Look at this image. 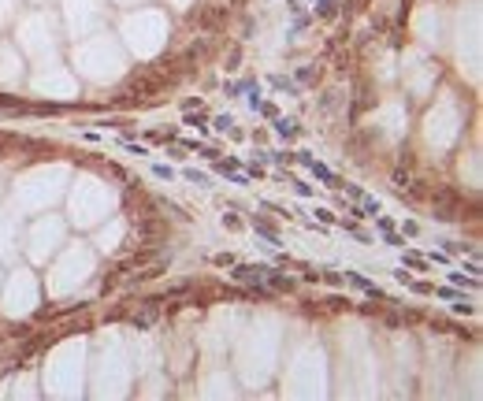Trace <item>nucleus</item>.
Wrapping results in <instances>:
<instances>
[{
	"label": "nucleus",
	"mask_w": 483,
	"mask_h": 401,
	"mask_svg": "<svg viewBox=\"0 0 483 401\" xmlns=\"http://www.w3.org/2000/svg\"><path fill=\"white\" fill-rule=\"evenodd\" d=\"M342 282H350V286H357V290H364L368 297H383V290L372 279H364V275H357V271H346V275H342Z\"/></svg>",
	"instance_id": "1"
},
{
	"label": "nucleus",
	"mask_w": 483,
	"mask_h": 401,
	"mask_svg": "<svg viewBox=\"0 0 483 401\" xmlns=\"http://www.w3.org/2000/svg\"><path fill=\"white\" fill-rule=\"evenodd\" d=\"M249 223H253V231H257L260 238H268L272 245H279V242H283V238H279V227H275L272 219H264V216H253V219H249Z\"/></svg>",
	"instance_id": "2"
},
{
	"label": "nucleus",
	"mask_w": 483,
	"mask_h": 401,
	"mask_svg": "<svg viewBox=\"0 0 483 401\" xmlns=\"http://www.w3.org/2000/svg\"><path fill=\"white\" fill-rule=\"evenodd\" d=\"M305 167H308V171H313V179H320L323 186H342V179H338V175H335V171H327V167L320 164V160H316V156H313V160H308V164H305Z\"/></svg>",
	"instance_id": "3"
},
{
	"label": "nucleus",
	"mask_w": 483,
	"mask_h": 401,
	"mask_svg": "<svg viewBox=\"0 0 483 401\" xmlns=\"http://www.w3.org/2000/svg\"><path fill=\"white\" fill-rule=\"evenodd\" d=\"M298 130H301L298 119H279V116H275V134L283 138V141H286V138H298Z\"/></svg>",
	"instance_id": "4"
},
{
	"label": "nucleus",
	"mask_w": 483,
	"mask_h": 401,
	"mask_svg": "<svg viewBox=\"0 0 483 401\" xmlns=\"http://www.w3.org/2000/svg\"><path fill=\"white\" fill-rule=\"evenodd\" d=\"M450 282L461 290H479V275H465V271H450Z\"/></svg>",
	"instance_id": "5"
},
{
	"label": "nucleus",
	"mask_w": 483,
	"mask_h": 401,
	"mask_svg": "<svg viewBox=\"0 0 483 401\" xmlns=\"http://www.w3.org/2000/svg\"><path fill=\"white\" fill-rule=\"evenodd\" d=\"M238 167H242L238 156H220V164H216V171H220V175H238Z\"/></svg>",
	"instance_id": "6"
},
{
	"label": "nucleus",
	"mask_w": 483,
	"mask_h": 401,
	"mask_svg": "<svg viewBox=\"0 0 483 401\" xmlns=\"http://www.w3.org/2000/svg\"><path fill=\"white\" fill-rule=\"evenodd\" d=\"M401 260L409 264V268H416V271H424V253H420V249H405Z\"/></svg>",
	"instance_id": "7"
},
{
	"label": "nucleus",
	"mask_w": 483,
	"mask_h": 401,
	"mask_svg": "<svg viewBox=\"0 0 483 401\" xmlns=\"http://www.w3.org/2000/svg\"><path fill=\"white\" fill-rule=\"evenodd\" d=\"M335 11H338V0H316V15L320 19H335Z\"/></svg>",
	"instance_id": "8"
},
{
	"label": "nucleus",
	"mask_w": 483,
	"mask_h": 401,
	"mask_svg": "<svg viewBox=\"0 0 483 401\" xmlns=\"http://www.w3.org/2000/svg\"><path fill=\"white\" fill-rule=\"evenodd\" d=\"M253 111H260V116H268V119H275V116H279V104H275V101H257Z\"/></svg>",
	"instance_id": "9"
},
{
	"label": "nucleus",
	"mask_w": 483,
	"mask_h": 401,
	"mask_svg": "<svg viewBox=\"0 0 483 401\" xmlns=\"http://www.w3.org/2000/svg\"><path fill=\"white\" fill-rule=\"evenodd\" d=\"M223 227L227 231H238V227H245V223H242V216L235 212V208H227V212H223Z\"/></svg>",
	"instance_id": "10"
},
{
	"label": "nucleus",
	"mask_w": 483,
	"mask_h": 401,
	"mask_svg": "<svg viewBox=\"0 0 483 401\" xmlns=\"http://www.w3.org/2000/svg\"><path fill=\"white\" fill-rule=\"evenodd\" d=\"M454 312H457V316H472V312H476V304H472V301H457V297H454Z\"/></svg>",
	"instance_id": "11"
},
{
	"label": "nucleus",
	"mask_w": 483,
	"mask_h": 401,
	"mask_svg": "<svg viewBox=\"0 0 483 401\" xmlns=\"http://www.w3.org/2000/svg\"><path fill=\"white\" fill-rule=\"evenodd\" d=\"M376 227H379L383 234H391V231H394V219H391V216H379V212H376Z\"/></svg>",
	"instance_id": "12"
},
{
	"label": "nucleus",
	"mask_w": 483,
	"mask_h": 401,
	"mask_svg": "<svg viewBox=\"0 0 483 401\" xmlns=\"http://www.w3.org/2000/svg\"><path fill=\"white\" fill-rule=\"evenodd\" d=\"M409 286H413L416 294H435V286L431 282H420V279H409Z\"/></svg>",
	"instance_id": "13"
},
{
	"label": "nucleus",
	"mask_w": 483,
	"mask_h": 401,
	"mask_svg": "<svg viewBox=\"0 0 483 401\" xmlns=\"http://www.w3.org/2000/svg\"><path fill=\"white\" fill-rule=\"evenodd\" d=\"M439 245H442V249H454V253H472L465 242H450V238H446V242H439Z\"/></svg>",
	"instance_id": "14"
},
{
	"label": "nucleus",
	"mask_w": 483,
	"mask_h": 401,
	"mask_svg": "<svg viewBox=\"0 0 483 401\" xmlns=\"http://www.w3.org/2000/svg\"><path fill=\"white\" fill-rule=\"evenodd\" d=\"M301 86H308V82H316V67H301Z\"/></svg>",
	"instance_id": "15"
},
{
	"label": "nucleus",
	"mask_w": 483,
	"mask_h": 401,
	"mask_svg": "<svg viewBox=\"0 0 483 401\" xmlns=\"http://www.w3.org/2000/svg\"><path fill=\"white\" fill-rule=\"evenodd\" d=\"M313 219H320V223H335V212H331V208H316Z\"/></svg>",
	"instance_id": "16"
},
{
	"label": "nucleus",
	"mask_w": 483,
	"mask_h": 401,
	"mask_svg": "<svg viewBox=\"0 0 483 401\" xmlns=\"http://www.w3.org/2000/svg\"><path fill=\"white\" fill-rule=\"evenodd\" d=\"M186 179H190V182H197V186H208V179H205V175H201V171H194V167L186 171Z\"/></svg>",
	"instance_id": "17"
},
{
	"label": "nucleus",
	"mask_w": 483,
	"mask_h": 401,
	"mask_svg": "<svg viewBox=\"0 0 483 401\" xmlns=\"http://www.w3.org/2000/svg\"><path fill=\"white\" fill-rule=\"evenodd\" d=\"M212 126H216V130H230L235 123H230V116H216V123H212Z\"/></svg>",
	"instance_id": "18"
},
{
	"label": "nucleus",
	"mask_w": 483,
	"mask_h": 401,
	"mask_svg": "<svg viewBox=\"0 0 483 401\" xmlns=\"http://www.w3.org/2000/svg\"><path fill=\"white\" fill-rule=\"evenodd\" d=\"M361 201H364L361 212H368V216H376V212H379V201H372V197H361Z\"/></svg>",
	"instance_id": "19"
},
{
	"label": "nucleus",
	"mask_w": 483,
	"mask_h": 401,
	"mask_svg": "<svg viewBox=\"0 0 483 401\" xmlns=\"http://www.w3.org/2000/svg\"><path fill=\"white\" fill-rule=\"evenodd\" d=\"M294 189H298L301 197H313V186H308V182H298V179H294Z\"/></svg>",
	"instance_id": "20"
},
{
	"label": "nucleus",
	"mask_w": 483,
	"mask_h": 401,
	"mask_svg": "<svg viewBox=\"0 0 483 401\" xmlns=\"http://www.w3.org/2000/svg\"><path fill=\"white\" fill-rule=\"evenodd\" d=\"M394 182H398V186H409L413 179H409V171H394Z\"/></svg>",
	"instance_id": "21"
},
{
	"label": "nucleus",
	"mask_w": 483,
	"mask_h": 401,
	"mask_svg": "<svg viewBox=\"0 0 483 401\" xmlns=\"http://www.w3.org/2000/svg\"><path fill=\"white\" fill-rule=\"evenodd\" d=\"M216 264L227 268V264H235V256H230V253H220V256H216Z\"/></svg>",
	"instance_id": "22"
},
{
	"label": "nucleus",
	"mask_w": 483,
	"mask_h": 401,
	"mask_svg": "<svg viewBox=\"0 0 483 401\" xmlns=\"http://www.w3.org/2000/svg\"><path fill=\"white\" fill-rule=\"evenodd\" d=\"M286 4L294 8V15H305V0H286Z\"/></svg>",
	"instance_id": "23"
},
{
	"label": "nucleus",
	"mask_w": 483,
	"mask_h": 401,
	"mask_svg": "<svg viewBox=\"0 0 483 401\" xmlns=\"http://www.w3.org/2000/svg\"><path fill=\"white\" fill-rule=\"evenodd\" d=\"M346 197H353V201H361L364 194H361V189H357V186H350V182H346Z\"/></svg>",
	"instance_id": "24"
}]
</instances>
